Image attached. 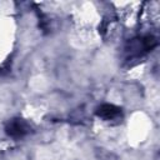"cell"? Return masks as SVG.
Wrapping results in <instances>:
<instances>
[{"mask_svg": "<svg viewBox=\"0 0 160 160\" xmlns=\"http://www.w3.org/2000/svg\"><path fill=\"white\" fill-rule=\"evenodd\" d=\"M6 134L11 138H15V139H19V138H22L24 135H26L30 130L29 125L21 120V119H12L8 122L6 128Z\"/></svg>", "mask_w": 160, "mask_h": 160, "instance_id": "obj_1", "label": "cell"}, {"mask_svg": "<svg viewBox=\"0 0 160 160\" xmlns=\"http://www.w3.org/2000/svg\"><path fill=\"white\" fill-rule=\"evenodd\" d=\"M98 116L105 119V120H112L116 119L120 115V109L112 104H102L96 110Z\"/></svg>", "mask_w": 160, "mask_h": 160, "instance_id": "obj_2", "label": "cell"}]
</instances>
